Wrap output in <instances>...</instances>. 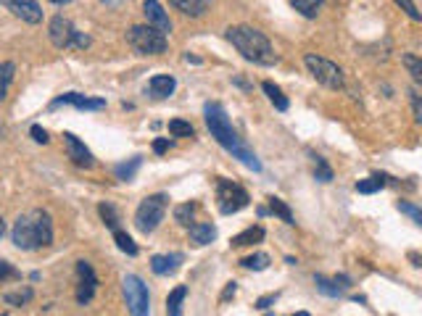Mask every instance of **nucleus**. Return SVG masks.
I'll list each match as a JSON object with an SVG mask.
<instances>
[{
  "label": "nucleus",
  "mask_w": 422,
  "mask_h": 316,
  "mask_svg": "<svg viewBox=\"0 0 422 316\" xmlns=\"http://www.w3.org/2000/svg\"><path fill=\"white\" fill-rule=\"evenodd\" d=\"M203 116H206V127H209L211 137L222 145L227 153H233V158H237L243 166H248L253 171H262V161L256 158V153L251 150L248 145L237 137V132L233 130V124H230V119H227L222 105L206 103L203 105Z\"/></svg>",
  "instance_id": "obj_1"
},
{
  "label": "nucleus",
  "mask_w": 422,
  "mask_h": 316,
  "mask_svg": "<svg viewBox=\"0 0 422 316\" xmlns=\"http://www.w3.org/2000/svg\"><path fill=\"white\" fill-rule=\"evenodd\" d=\"M11 240L19 250H42L53 245V219L48 211L32 209L22 213L11 229Z\"/></svg>",
  "instance_id": "obj_2"
},
{
  "label": "nucleus",
  "mask_w": 422,
  "mask_h": 316,
  "mask_svg": "<svg viewBox=\"0 0 422 316\" xmlns=\"http://www.w3.org/2000/svg\"><path fill=\"white\" fill-rule=\"evenodd\" d=\"M227 40L235 45L237 53H240L246 61H251V64L272 66L280 61L275 48H272V42H269V37H267L264 32H259L256 26H248V24L230 26V29H227Z\"/></svg>",
  "instance_id": "obj_3"
},
{
  "label": "nucleus",
  "mask_w": 422,
  "mask_h": 316,
  "mask_svg": "<svg viewBox=\"0 0 422 316\" xmlns=\"http://www.w3.org/2000/svg\"><path fill=\"white\" fill-rule=\"evenodd\" d=\"M48 35L58 51H85L90 45V37L85 32H79L64 16H53L51 24H48Z\"/></svg>",
  "instance_id": "obj_4"
},
{
  "label": "nucleus",
  "mask_w": 422,
  "mask_h": 316,
  "mask_svg": "<svg viewBox=\"0 0 422 316\" xmlns=\"http://www.w3.org/2000/svg\"><path fill=\"white\" fill-rule=\"evenodd\" d=\"M167 203H169V198L164 195V193L143 198V203L135 211V227H137L143 235L156 232L158 224L164 222V216H167Z\"/></svg>",
  "instance_id": "obj_5"
},
{
  "label": "nucleus",
  "mask_w": 422,
  "mask_h": 316,
  "mask_svg": "<svg viewBox=\"0 0 422 316\" xmlns=\"http://www.w3.org/2000/svg\"><path fill=\"white\" fill-rule=\"evenodd\" d=\"M127 42L132 45V51L140 55H158L167 51V35H161L158 29L148 24H135L127 32Z\"/></svg>",
  "instance_id": "obj_6"
},
{
  "label": "nucleus",
  "mask_w": 422,
  "mask_h": 316,
  "mask_svg": "<svg viewBox=\"0 0 422 316\" xmlns=\"http://www.w3.org/2000/svg\"><path fill=\"white\" fill-rule=\"evenodd\" d=\"M124 288V301H127V311L130 316H148L151 314V292L148 285L137 274H127L121 279Z\"/></svg>",
  "instance_id": "obj_7"
},
{
  "label": "nucleus",
  "mask_w": 422,
  "mask_h": 316,
  "mask_svg": "<svg viewBox=\"0 0 422 316\" xmlns=\"http://www.w3.org/2000/svg\"><path fill=\"white\" fill-rule=\"evenodd\" d=\"M303 64H306V69L312 71V77H314L319 85H325L330 90H341L343 87V71L338 64H332V61L316 55V53H306V55H303Z\"/></svg>",
  "instance_id": "obj_8"
},
{
  "label": "nucleus",
  "mask_w": 422,
  "mask_h": 316,
  "mask_svg": "<svg viewBox=\"0 0 422 316\" xmlns=\"http://www.w3.org/2000/svg\"><path fill=\"white\" fill-rule=\"evenodd\" d=\"M217 206L224 216H233L237 211H243L248 206V193L237 182L230 179H217Z\"/></svg>",
  "instance_id": "obj_9"
},
{
  "label": "nucleus",
  "mask_w": 422,
  "mask_h": 316,
  "mask_svg": "<svg viewBox=\"0 0 422 316\" xmlns=\"http://www.w3.org/2000/svg\"><path fill=\"white\" fill-rule=\"evenodd\" d=\"M0 6H6L13 16H19L26 24H40L42 21V8L37 0H0Z\"/></svg>",
  "instance_id": "obj_10"
},
{
  "label": "nucleus",
  "mask_w": 422,
  "mask_h": 316,
  "mask_svg": "<svg viewBox=\"0 0 422 316\" xmlns=\"http://www.w3.org/2000/svg\"><path fill=\"white\" fill-rule=\"evenodd\" d=\"M77 276H79L77 303H79V306H85V303H90L92 295H95L98 276H95V272H92V266L87 261H77Z\"/></svg>",
  "instance_id": "obj_11"
},
{
  "label": "nucleus",
  "mask_w": 422,
  "mask_h": 316,
  "mask_svg": "<svg viewBox=\"0 0 422 316\" xmlns=\"http://www.w3.org/2000/svg\"><path fill=\"white\" fill-rule=\"evenodd\" d=\"M64 145H66V156L71 158V164H77V166H82V169H90L92 164H95V158H92L90 148L82 143L77 134L66 132V134H64Z\"/></svg>",
  "instance_id": "obj_12"
},
{
  "label": "nucleus",
  "mask_w": 422,
  "mask_h": 316,
  "mask_svg": "<svg viewBox=\"0 0 422 316\" xmlns=\"http://www.w3.org/2000/svg\"><path fill=\"white\" fill-rule=\"evenodd\" d=\"M58 105H74L79 111H101V108H106V100L103 98H85L79 92H64L53 100L51 108H58Z\"/></svg>",
  "instance_id": "obj_13"
},
{
  "label": "nucleus",
  "mask_w": 422,
  "mask_h": 316,
  "mask_svg": "<svg viewBox=\"0 0 422 316\" xmlns=\"http://www.w3.org/2000/svg\"><path fill=\"white\" fill-rule=\"evenodd\" d=\"M143 13L148 19V26L158 29L161 35H169L171 32V21H169V13L161 8L158 0H143Z\"/></svg>",
  "instance_id": "obj_14"
},
{
  "label": "nucleus",
  "mask_w": 422,
  "mask_h": 316,
  "mask_svg": "<svg viewBox=\"0 0 422 316\" xmlns=\"http://www.w3.org/2000/svg\"><path fill=\"white\" fill-rule=\"evenodd\" d=\"M180 263H183V253H164V256H153L151 258V269L158 276H169L180 269Z\"/></svg>",
  "instance_id": "obj_15"
},
{
  "label": "nucleus",
  "mask_w": 422,
  "mask_h": 316,
  "mask_svg": "<svg viewBox=\"0 0 422 316\" xmlns=\"http://www.w3.org/2000/svg\"><path fill=\"white\" fill-rule=\"evenodd\" d=\"M174 90H177V79L171 77V74H156V77L148 82V92H151L153 98H158V100L169 98Z\"/></svg>",
  "instance_id": "obj_16"
},
{
  "label": "nucleus",
  "mask_w": 422,
  "mask_h": 316,
  "mask_svg": "<svg viewBox=\"0 0 422 316\" xmlns=\"http://www.w3.org/2000/svg\"><path fill=\"white\" fill-rule=\"evenodd\" d=\"M190 240L196 245H209L217 240V227L211 222H198V224H190Z\"/></svg>",
  "instance_id": "obj_17"
},
{
  "label": "nucleus",
  "mask_w": 422,
  "mask_h": 316,
  "mask_svg": "<svg viewBox=\"0 0 422 316\" xmlns=\"http://www.w3.org/2000/svg\"><path fill=\"white\" fill-rule=\"evenodd\" d=\"M177 11H183L185 16H203L206 8L211 6V0H169Z\"/></svg>",
  "instance_id": "obj_18"
},
{
  "label": "nucleus",
  "mask_w": 422,
  "mask_h": 316,
  "mask_svg": "<svg viewBox=\"0 0 422 316\" xmlns=\"http://www.w3.org/2000/svg\"><path fill=\"white\" fill-rule=\"evenodd\" d=\"M262 240H264L262 227H248V229H243L240 235L233 237L230 245H233V248H243V245H253V243H262Z\"/></svg>",
  "instance_id": "obj_19"
},
{
  "label": "nucleus",
  "mask_w": 422,
  "mask_h": 316,
  "mask_svg": "<svg viewBox=\"0 0 422 316\" xmlns=\"http://www.w3.org/2000/svg\"><path fill=\"white\" fill-rule=\"evenodd\" d=\"M185 298H187V288H185V285H177V288L169 292V298H167V314H169V316H183Z\"/></svg>",
  "instance_id": "obj_20"
},
{
  "label": "nucleus",
  "mask_w": 422,
  "mask_h": 316,
  "mask_svg": "<svg viewBox=\"0 0 422 316\" xmlns=\"http://www.w3.org/2000/svg\"><path fill=\"white\" fill-rule=\"evenodd\" d=\"M388 179H391V177H385V174H372L367 179H359V182H356V193H364V195L378 193V190H382V187L388 184Z\"/></svg>",
  "instance_id": "obj_21"
},
{
  "label": "nucleus",
  "mask_w": 422,
  "mask_h": 316,
  "mask_svg": "<svg viewBox=\"0 0 422 316\" xmlns=\"http://www.w3.org/2000/svg\"><path fill=\"white\" fill-rule=\"evenodd\" d=\"M262 90L267 92V98H269V103L275 105L277 111H288V98L282 95V90L277 87V85H272V82H264L262 85Z\"/></svg>",
  "instance_id": "obj_22"
},
{
  "label": "nucleus",
  "mask_w": 422,
  "mask_h": 316,
  "mask_svg": "<svg viewBox=\"0 0 422 316\" xmlns=\"http://www.w3.org/2000/svg\"><path fill=\"white\" fill-rule=\"evenodd\" d=\"M140 164H143V158L140 156H135V158H130V161H124V164H119L117 169H114V174H117V179H132L135 177V171L140 169Z\"/></svg>",
  "instance_id": "obj_23"
},
{
  "label": "nucleus",
  "mask_w": 422,
  "mask_h": 316,
  "mask_svg": "<svg viewBox=\"0 0 422 316\" xmlns=\"http://www.w3.org/2000/svg\"><path fill=\"white\" fill-rule=\"evenodd\" d=\"M13 74H16V66L11 61H3L0 64V100L8 95V87H11L13 82Z\"/></svg>",
  "instance_id": "obj_24"
},
{
  "label": "nucleus",
  "mask_w": 422,
  "mask_h": 316,
  "mask_svg": "<svg viewBox=\"0 0 422 316\" xmlns=\"http://www.w3.org/2000/svg\"><path fill=\"white\" fill-rule=\"evenodd\" d=\"M243 269H248V272H264L267 266H269V256L267 253H253V256H246L243 261H240Z\"/></svg>",
  "instance_id": "obj_25"
},
{
  "label": "nucleus",
  "mask_w": 422,
  "mask_h": 316,
  "mask_svg": "<svg viewBox=\"0 0 422 316\" xmlns=\"http://www.w3.org/2000/svg\"><path fill=\"white\" fill-rule=\"evenodd\" d=\"M32 288H24V290H16V292H6L3 295V301L8 303V306H16V308H22V306H26V303L32 301Z\"/></svg>",
  "instance_id": "obj_26"
},
{
  "label": "nucleus",
  "mask_w": 422,
  "mask_h": 316,
  "mask_svg": "<svg viewBox=\"0 0 422 316\" xmlns=\"http://www.w3.org/2000/svg\"><path fill=\"white\" fill-rule=\"evenodd\" d=\"M314 285L322 295H330V298H338V295H341V288H338V282H335V279H328V276L316 274Z\"/></svg>",
  "instance_id": "obj_27"
},
{
  "label": "nucleus",
  "mask_w": 422,
  "mask_h": 316,
  "mask_svg": "<svg viewBox=\"0 0 422 316\" xmlns=\"http://www.w3.org/2000/svg\"><path fill=\"white\" fill-rule=\"evenodd\" d=\"M267 200H269V211H272L275 216H280L285 224H293V211L285 206V200H280V198H275V195L267 198Z\"/></svg>",
  "instance_id": "obj_28"
},
{
  "label": "nucleus",
  "mask_w": 422,
  "mask_h": 316,
  "mask_svg": "<svg viewBox=\"0 0 422 316\" xmlns=\"http://www.w3.org/2000/svg\"><path fill=\"white\" fill-rule=\"evenodd\" d=\"M193 216H196V203H180L174 209V222L183 224V227H190Z\"/></svg>",
  "instance_id": "obj_29"
},
{
  "label": "nucleus",
  "mask_w": 422,
  "mask_h": 316,
  "mask_svg": "<svg viewBox=\"0 0 422 316\" xmlns=\"http://www.w3.org/2000/svg\"><path fill=\"white\" fill-rule=\"evenodd\" d=\"M114 240H117V248L121 250V253H127V256H137V245H135V240H132L127 232L114 229Z\"/></svg>",
  "instance_id": "obj_30"
},
{
  "label": "nucleus",
  "mask_w": 422,
  "mask_h": 316,
  "mask_svg": "<svg viewBox=\"0 0 422 316\" xmlns=\"http://www.w3.org/2000/svg\"><path fill=\"white\" fill-rule=\"evenodd\" d=\"M296 6V11H301V16L306 19H314L319 8H322V0H290Z\"/></svg>",
  "instance_id": "obj_31"
},
{
  "label": "nucleus",
  "mask_w": 422,
  "mask_h": 316,
  "mask_svg": "<svg viewBox=\"0 0 422 316\" xmlns=\"http://www.w3.org/2000/svg\"><path fill=\"white\" fill-rule=\"evenodd\" d=\"M98 213H101V219H103V224L108 229H119V213L111 203H101V206H98Z\"/></svg>",
  "instance_id": "obj_32"
},
{
  "label": "nucleus",
  "mask_w": 422,
  "mask_h": 316,
  "mask_svg": "<svg viewBox=\"0 0 422 316\" xmlns=\"http://www.w3.org/2000/svg\"><path fill=\"white\" fill-rule=\"evenodd\" d=\"M169 134H174V137H193V134H196V130H193V124H190V121L171 119V121H169Z\"/></svg>",
  "instance_id": "obj_33"
},
{
  "label": "nucleus",
  "mask_w": 422,
  "mask_h": 316,
  "mask_svg": "<svg viewBox=\"0 0 422 316\" xmlns=\"http://www.w3.org/2000/svg\"><path fill=\"white\" fill-rule=\"evenodd\" d=\"M314 177L316 182H332V169L322 156H314Z\"/></svg>",
  "instance_id": "obj_34"
},
{
  "label": "nucleus",
  "mask_w": 422,
  "mask_h": 316,
  "mask_svg": "<svg viewBox=\"0 0 422 316\" xmlns=\"http://www.w3.org/2000/svg\"><path fill=\"white\" fill-rule=\"evenodd\" d=\"M404 66L409 69V74H412L414 82H422V64H420V58H417V55L407 53V55H404Z\"/></svg>",
  "instance_id": "obj_35"
},
{
  "label": "nucleus",
  "mask_w": 422,
  "mask_h": 316,
  "mask_svg": "<svg viewBox=\"0 0 422 316\" xmlns=\"http://www.w3.org/2000/svg\"><path fill=\"white\" fill-rule=\"evenodd\" d=\"M396 209L401 211V213H407V216H412V222L414 224H422V211L417 209V206H412V203H407V200H401Z\"/></svg>",
  "instance_id": "obj_36"
},
{
  "label": "nucleus",
  "mask_w": 422,
  "mask_h": 316,
  "mask_svg": "<svg viewBox=\"0 0 422 316\" xmlns=\"http://www.w3.org/2000/svg\"><path fill=\"white\" fill-rule=\"evenodd\" d=\"M398 6H401V11H407L409 19H414V21H420V11H417V6H414V0H396Z\"/></svg>",
  "instance_id": "obj_37"
},
{
  "label": "nucleus",
  "mask_w": 422,
  "mask_h": 316,
  "mask_svg": "<svg viewBox=\"0 0 422 316\" xmlns=\"http://www.w3.org/2000/svg\"><path fill=\"white\" fill-rule=\"evenodd\" d=\"M16 276H19V272L13 269L11 263L0 261V282H3V279H16Z\"/></svg>",
  "instance_id": "obj_38"
},
{
  "label": "nucleus",
  "mask_w": 422,
  "mask_h": 316,
  "mask_svg": "<svg viewBox=\"0 0 422 316\" xmlns=\"http://www.w3.org/2000/svg\"><path fill=\"white\" fill-rule=\"evenodd\" d=\"M29 132H32V137H35V143H42V145H45V143H48V140H51V137H48V132L42 130L40 124H35V127H32V130H29Z\"/></svg>",
  "instance_id": "obj_39"
},
{
  "label": "nucleus",
  "mask_w": 422,
  "mask_h": 316,
  "mask_svg": "<svg viewBox=\"0 0 422 316\" xmlns=\"http://www.w3.org/2000/svg\"><path fill=\"white\" fill-rule=\"evenodd\" d=\"M275 301H277V292H269V295H264V298H259V301H256V308L267 311V308H269V306H272Z\"/></svg>",
  "instance_id": "obj_40"
},
{
  "label": "nucleus",
  "mask_w": 422,
  "mask_h": 316,
  "mask_svg": "<svg viewBox=\"0 0 422 316\" xmlns=\"http://www.w3.org/2000/svg\"><path fill=\"white\" fill-rule=\"evenodd\" d=\"M235 292H237V282H227V288H224V292H222V298H219V301L227 303L233 295H235Z\"/></svg>",
  "instance_id": "obj_41"
},
{
  "label": "nucleus",
  "mask_w": 422,
  "mask_h": 316,
  "mask_svg": "<svg viewBox=\"0 0 422 316\" xmlns=\"http://www.w3.org/2000/svg\"><path fill=\"white\" fill-rule=\"evenodd\" d=\"M409 95H412V108H414V119L420 121V119H422V111H420V95H417V90H412V92H409Z\"/></svg>",
  "instance_id": "obj_42"
},
{
  "label": "nucleus",
  "mask_w": 422,
  "mask_h": 316,
  "mask_svg": "<svg viewBox=\"0 0 422 316\" xmlns=\"http://www.w3.org/2000/svg\"><path fill=\"white\" fill-rule=\"evenodd\" d=\"M153 150H156V153H167V150H169V140H167V137L156 140V143H153Z\"/></svg>",
  "instance_id": "obj_43"
},
{
  "label": "nucleus",
  "mask_w": 422,
  "mask_h": 316,
  "mask_svg": "<svg viewBox=\"0 0 422 316\" xmlns=\"http://www.w3.org/2000/svg\"><path fill=\"white\" fill-rule=\"evenodd\" d=\"M101 3H106V6H111V8H119L124 0H101Z\"/></svg>",
  "instance_id": "obj_44"
},
{
  "label": "nucleus",
  "mask_w": 422,
  "mask_h": 316,
  "mask_svg": "<svg viewBox=\"0 0 422 316\" xmlns=\"http://www.w3.org/2000/svg\"><path fill=\"white\" fill-rule=\"evenodd\" d=\"M51 3H56V6H66V3H71V0H51Z\"/></svg>",
  "instance_id": "obj_45"
},
{
  "label": "nucleus",
  "mask_w": 422,
  "mask_h": 316,
  "mask_svg": "<svg viewBox=\"0 0 422 316\" xmlns=\"http://www.w3.org/2000/svg\"><path fill=\"white\" fill-rule=\"evenodd\" d=\"M3 232H6V224H3V219H0V237H3Z\"/></svg>",
  "instance_id": "obj_46"
},
{
  "label": "nucleus",
  "mask_w": 422,
  "mask_h": 316,
  "mask_svg": "<svg viewBox=\"0 0 422 316\" xmlns=\"http://www.w3.org/2000/svg\"><path fill=\"white\" fill-rule=\"evenodd\" d=\"M290 316H309L306 311H298V314H290Z\"/></svg>",
  "instance_id": "obj_47"
},
{
  "label": "nucleus",
  "mask_w": 422,
  "mask_h": 316,
  "mask_svg": "<svg viewBox=\"0 0 422 316\" xmlns=\"http://www.w3.org/2000/svg\"><path fill=\"white\" fill-rule=\"evenodd\" d=\"M0 316H6V314H0Z\"/></svg>",
  "instance_id": "obj_48"
}]
</instances>
